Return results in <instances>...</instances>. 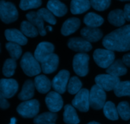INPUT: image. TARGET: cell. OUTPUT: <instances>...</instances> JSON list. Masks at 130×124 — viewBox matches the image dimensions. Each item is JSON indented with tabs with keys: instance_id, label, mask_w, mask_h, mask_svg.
I'll return each mask as SVG.
<instances>
[{
	"instance_id": "obj_1",
	"label": "cell",
	"mask_w": 130,
	"mask_h": 124,
	"mask_svg": "<svg viewBox=\"0 0 130 124\" xmlns=\"http://www.w3.org/2000/svg\"><path fill=\"white\" fill-rule=\"evenodd\" d=\"M102 44L106 49L117 52L130 50V25L121 27L104 37Z\"/></svg>"
},
{
	"instance_id": "obj_2",
	"label": "cell",
	"mask_w": 130,
	"mask_h": 124,
	"mask_svg": "<svg viewBox=\"0 0 130 124\" xmlns=\"http://www.w3.org/2000/svg\"><path fill=\"white\" fill-rule=\"evenodd\" d=\"M20 64L24 73L29 76L39 75L42 70L39 62L30 52L24 53Z\"/></svg>"
},
{
	"instance_id": "obj_3",
	"label": "cell",
	"mask_w": 130,
	"mask_h": 124,
	"mask_svg": "<svg viewBox=\"0 0 130 124\" xmlns=\"http://www.w3.org/2000/svg\"><path fill=\"white\" fill-rule=\"evenodd\" d=\"M106 103V94L105 90L95 85L91 87L90 92V104L94 109L99 110L104 108Z\"/></svg>"
},
{
	"instance_id": "obj_4",
	"label": "cell",
	"mask_w": 130,
	"mask_h": 124,
	"mask_svg": "<svg viewBox=\"0 0 130 124\" xmlns=\"http://www.w3.org/2000/svg\"><path fill=\"white\" fill-rule=\"evenodd\" d=\"M19 13L15 5L10 2L0 1V17L5 24H10L17 20Z\"/></svg>"
},
{
	"instance_id": "obj_5",
	"label": "cell",
	"mask_w": 130,
	"mask_h": 124,
	"mask_svg": "<svg viewBox=\"0 0 130 124\" xmlns=\"http://www.w3.org/2000/svg\"><path fill=\"white\" fill-rule=\"evenodd\" d=\"M93 59L99 67L107 69L115 61V54L113 51L99 48L93 52Z\"/></svg>"
},
{
	"instance_id": "obj_6",
	"label": "cell",
	"mask_w": 130,
	"mask_h": 124,
	"mask_svg": "<svg viewBox=\"0 0 130 124\" xmlns=\"http://www.w3.org/2000/svg\"><path fill=\"white\" fill-rule=\"evenodd\" d=\"M39 110V103L36 99L25 101L18 106V113L24 118H33L37 116Z\"/></svg>"
},
{
	"instance_id": "obj_7",
	"label": "cell",
	"mask_w": 130,
	"mask_h": 124,
	"mask_svg": "<svg viewBox=\"0 0 130 124\" xmlns=\"http://www.w3.org/2000/svg\"><path fill=\"white\" fill-rule=\"evenodd\" d=\"M90 57L86 53H79L74 57L73 69L76 75L79 76H85L89 71L88 62Z\"/></svg>"
},
{
	"instance_id": "obj_8",
	"label": "cell",
	"mask_w": 130,
	"mask_h": 124,
	"mask_svg": "<svg viewBox=\"0 0 130 124\" xmlns=\"http://www.w3.org/2000/svg\"><path fill=\"white\" fill-rule=\"evenodd\" d=\"M96 85L100 87L105 91H110L114 90L116 87L120 82L119 77L114 76L109 74L99 75L95 77Z\"/></svg>"
},
{
	"instance_id": "obj_9",
	"label": "cell",
	"mask_w": 130,
	"mask_h": 124,
	"mask_svg": "<svg viewBox=\"0 0 130 124\" xmlns=\"http://www.w3.org/2000/svg\"><path fill=\"white\" fill-rule=\"evenodd\" d=\"M72 106L82 112H87L90 108V92L83 89L76 94L72 101Z\"/></svg>"
},
{
	"instance_id": "obj_10",
	"label": "cell",
	"mask_w": 130,
	"mask_h": 124,
	"mask_svg": "<svg viewBox=\"0 0 130 124\" xmlns=\"http://www.w3.org/2000/svg\"><path fill=\"white\" fill-rule=\"evenodd\" d=\"M70 73L67 70H61L52 80V87L58 94H63L66 90L67 83L69 81Z\"/></svg>"
},
{
	"instance_id": "obj_11",
	"label": "cell",
	"mask_w": 130,
	"mask_h": 124,
	"mask_svg": "<svg viewBox=\"0 0 130 124\" xmlns=\"http://www.w3.org/2000/svg\"><path fill=\"white\" fill-rule=\"evenodd\" d=\"M19 89L17 81L14 79H1L0 81L1 95L5 98H11L16 94Z\"/></svg>"
},
{
	"instance_id": "obj_12",
	"label": "cell",
	"mask_w": 130,
	"mask_h": 124,
	"mask_svg": "<svg viewBox=\"0 0 130 124\" xmlns=\"http://www.w3.org/2000/svg\"><path fill=\"white\" fill-rule=\"evenodd\" d=\"M45 103L48 109L53 113L59 112L63 104V99L60 94L55 91H52L47 94Z\"/></svg>"
},
{
	"instance_id": "obj_13",
	"label": "cell",
	"mask_w": 130,
	"mask_h": 124,
	"mask_svg": "<svg viewBox=\"0 0 130 124\" xmlns=\"http://www.w3.org/2000/svg\"><path fill=\"white\" fill-rule=\"evenodd\" d=\"M54 48V45L52 43L45 42H41L37 46L34 52V57L38 62L41 63L47 57L53 54Z\"/></svg>"
},
{
	"instance_id": "obj_14",
	"label": "cell",
	"mask_w": 130,
	"mask_h": 124,
	"mask_svg": "<svg viewBox=\"0 0 130 124\" xmlns=\"http://www.w3.org/2000/svg\"><path fill=\"white\" fill-rule=\"evenodd\" d=\"M67 45L70 49L83 53H86L92 49L91 43L83 38H70Z\"/></svg>"
},
{
	"instance_id": "obj_15",
	"label": "cell",
	"mask_w": 130,
	"mask_h": 124,
	"mask_svg": "<svg viewBox=\"0 0 130 124\" xmlns=\"http://www.w3.org/2000/svg\"><path fill=\"white\" fill-rule=\"evenodd\" d=\"M5 35L8 41L19 45H25L27 43V39L25 36L18 29H6L5 32Z\"/></svg>"
},
{
	"instance_id": "obj_16",
	"label": "cell",
	"mask_w": 130,
	"mask_h": 124,
	"mask_svg": "<svg viewBox=\"0 0 130 124\" xmlns=\"http://www.w3.org/2000/svg\"><path fill=\"white\" fill-rule=\"evenodd\" d=\"M83 38L90 42H96L100 40L103 36L102 31L99 28H92L85 27L81 31Z\"/></svg>"
},
{
	"instance_id": "obj_17",
	"label": "cell",
	"mask_w": 130,
	"mask_h": 124,
	"mask_svg": "<svg viewBox=\"0 0 130 124\" xmlns=\"http://www.w3.org/2000/svg\"><path fill=\"white\" fill-rule=\"evenodd\" d=\"M59 62L58 56L53 53L41 62V70L45 74L52 73L57 69Z\"/></svg>"
},
{
	"instance_id": "obj_18",
	"label": "cell",
	"mask_w": 130,
	"mask_h": 124,
	"mask_svg": "<svg viewBox=\"0 0 130 124\" xmlns=\"http://www.w3.org/2000/svg\"><path fill=\"white\" fill-rule=\"evenodd\" d=\"M26 17L29 22L36 27L40 35L44 36L46 34V31L44 27V20L38 13L35 11H30L27 13Z\"/></svg>"
},
{
	"instance_id": "obj_19",
	"label": "cell",
	"mask_w": 130,
	"mask_h": 124,
	"mask_svg": "<svg viewBox=\"0 0 130 124\" xmlns=\"http://www.w3.org/2000/svg\"><path fill=\"white\" fill-rule=\"evenodd\" d=\"M80 23V20L77 18H69L66 20L62 25L61 33L66 36L75 33L79 27Z\"/></svg>"
},
{
	"instance_id": "obj_20",
	"label": "cell",
	"mask_w": 130,
	"mask_h": 124,
	"mask_svg": "<svg viewBox=\"0 0 130 124\" xmlns=\"http://www.w3.org/2000/svg\"><path fill=\"white\" fill-rule=\"evenodd\" d=\"M106 72L109 75L119 77L126 74L127 68L123 60L117 59L107 69Z\"/></svg>"
},
{
	"instance_id": "obj_21",
	"label": "cell",
	"mask_w": 130,
	"mask_h": 124,
	"mask_svg": "<svg viewBox=\"0 0 130 124\" xmlns=\"http://www.w3.org/2000/svg\"><path fill=\"white\" fill-rule=\"evenodd\" d=\"M34 85L39 93L46 94L50 90L52 84L46 76L41 75L36 76L34 79Z\"/></svg>"
},
{
	"instance_id": "obj_22",
	"label": "cell",
	"mask_w": 130,
	"mask_h": 124,
	"mask_svg": "<svg viewBox=\"0 0 130 124\" xmlns=\"http://www.w3.org/2000/svg\"><path fill=\"white\" fill-rule=\"evenodd\" d=\"M47 8L53 15L57 17L63 16L67 12V6L60 1H49L47 3Z\"/></svg>"
},
{
	"instance_id": "obj_23",
	"label": "cell",
	"mask_w": 130,
	"mask_h": 124,
	"mask_svg": "<svg viewBox=\"0 0 130 124\" xmlns=\"http://www.w3.org/2000/svg\"><path fill=\"white\" fill-rule=\"evenodd\" d=\"M91 2L88 0H73L71 3V11L74 15H78L88 11L91 6Z\"/></svg>"
},
{
	"instance_id": "obj_24",
	"label": "cell",
	"mask_w": 130,
	"mask_h": 124,
	"mask_svg": "<svg viewBox=\"0 0 130 124\" xmlns=\"http://www.w3.org/2000/svg\"><path fill=\"white\" fill-rule=\"evenodd\" d=\"M34 83L30 80H27L25 81L22 86L21 92L18 95L19 99L22 101H29L31 99L34 94Z\"/></svg>"
},
{
	"instance_id": "obj_25",
	"label": "cell",
	"mask_w": 130,
	"mask_h": 124,
	"mask_svg": "<svg viewBox=\"0 0 130 124\" xmlns=\"http://www.w3.org/2000/svg\"><path fill=\"white\" fill-rule=\"evenodd\" d=\"M108 20L114 26L121 27L126 22L123 10L116 9L111 11L108 15Z\"/></svg>"
},
{
	"instance_id": "obj_26",
	"label": "cell",
	"mask_w": 130,
	"mask_h": 124,
	"mask_svg": "<svg viewBox=\"0 0 130 124\" xmlns=\"http://www.w3.org/2000/svg\"><path fill=\"white\" fill-rule=\"evenodd\" d=\"M63 121L67 124H77L80 122L74 108L70 104H67L64 107Z\"/></svg>"
},
{
	"instance_id": "obj_27",
	"label": "cell",
	"mask_w": 130,
	"mask_h": 124,
	"mask_svg": "<svg viewBox=\"0 0 130 124\" xmlns=\"http://www.w3.org/2000/svg\"><path fill=\"white\" fill-rule=\"evenodd\" d=\"M84 23L87 27L92 28H97L102 25L104 20L100 15L93 12H90L86 14L84 18Z\"/></svg>"
},
{
	"instance_id": "obj_28",
	"label": "cell",
	"mask_w": 130,
	"mask_h": 124,
	"mask_svg": "<svg viewBox=\"0 0 130 124\" xmlns=\"http://www.w3.org/2000/svg\"><path fill=\"white\" fill-rule=\"evenodd\" d=\"M57 119V115L53 112H46L36 116L34 119L36 124H53Z\"/></svg>"
},
{
	"instance_id": "obj_29",
	"label": "cell",
	"mask_w": 130,
	"mask_h": 124,
	"mask_svg": "<svg viewBox=\"0 0 130 124\" xmlns=\"http://www.w3.org/2000/svg\"><path fill=\"white\" fill-rule=\"evenodd\" d=\"M20 31L25 36L35 38L39 34L38 29L29 21H23L20 25Z\"/></svg>"
},
{
	"instance_id": "obj_30",
	"label": "cell",
	"mask_w": 130,
	"mask_h": 124,
	"mask_svg": "<svg viewBox=\"0 0 130 124\" xmlns=\"http://www.w3.org/2000/svg\"><path fill=\"white\" fill-rule=\"evenodd\" d=\"M104 113L105 117L111 120H117L119 118L118 109L115 104L111 101H107L104 107Z\"/></svg>"
},
{
	"instance_id": "obj_31",
	"label": "cell",
	"mask_w": 130,
	"mask_h": 124,
	"mask_svg": "<svg viewBox=\"0 0 130 124\" xmlns=\"http://www.w3.org/2000/svg\"><path fill=\"white\" fill-rule=\"evenodd\" d=\"M114 92L118 97H130V81H120L114 89Z\"/></svg>"
},
{
	"instance_id": "obj_32",
	"label": "cell",
	"mask_w": 130,
	"mask_h": 124,
	"mask_svg": "<svg viewBox=\"0 0 130 124\" xmlns=\"http://www.w3.org/2000/svg\"><path fill=\"white\" fill-rule=\"evenodd\" d=\"M6 48L10 53V56L11 59L15 60V61L19 59L21 56L22 50L20 45H19L12 43V42H8L6 44Z\"/></svg>"
},
{
	"instance_id": "obj_33",
	"label": "cell",
	"mask_w": 130,
	"mask_h": 124,
	"mask_svg": "<svg viewBox=\"0 0 130 124\" xmlns=\"http://www.w3.org/2000/svg\"><path fill=\"white\" fill-rule=\"evenodd\" d=\"M17 63L15 60L13 59H8L5 61L3 67V73L6 77H10L15 73Z\"/></svg>"
},
{
	"instance_id": "obj_34",
	"label": "cell",
	"mask_w": 130,
	"mask_h": 124,
	"mask_svg": "<svg viewBox=\"0 0 130 124\" xmlns=\"http://www.w3.org/2000/svg\"><path fill=\"white\" fill-rule=\"evenodd\" d=\"M82 83L77 76L70 78L67 85V91L71 94H77L81 90Z\"/></svg>"
},
{
	"instance_id": "obj_35",
	"label": "cell",
	"mask_w": 130,
	"mask_h": 124,
	"mask_svg": "<svg viewBox=\"0 0 130 124\" xmlns=\"http://www.w3.org/2000/svg\"><path fill=\"white\" fill-rule=\"evenodd\" d=\"M118 112L121 118L124 120H128L130 118V106L128 102H121L118 106Z\"/></svg>"
},
{
	"instance_id": "obj_36",
	"label": "cell",
	"mask_w": 130,
	"mask_h": 124,
	"mask_svg": "<svg viewBox=\"0 0 130 124\" xmlns=\"http://www.w3.org/2000/svg\"><path fill=\"white\" fill-rule=\"evenodd\" d=\"M37 13L39 14V16L43 19L44 21L47 22L49 24L55 25L57 22V20H56L54 15L48 9L44 8H41L38 10Z\"/></svg>"
},
{
	"instance_id": "obj_37",
	"label": "cell",
	"mask_w": 130,
	"mask_h": 124,
	"mask_svg": "<svg viewBox=\"0 0 130 124\" xmlns=\"http://www.w3.org/2000/svg\"><path fill=\"white\" fill-rule=\"evenodd\" d=\"M41 1L40 0H22L20 1L19 7L22 10H27L29 9L37 8L41 5Z\"/></svg>"
},
{
	"instance_id": "obj_38",
	"label": "cell",
	"mask_w": 130,
	"mask_h": 124,
	"mask_svg": "<svg viewBox=\"0 0 130 124\" xmlns=\"http://www.w3.org/2000/svg\"><path fill=\"white\" fill-rule=\"evenodd\" d=\"M90 2L91 6L97 11L105 10L110 5V1L109 0H92Z\"/></svg>"
},
{
	"instance_id": "obj_39",
	"label": "cell",
	"mask_w": 130,
	"mask_h": 124,
	"mask_svg": "<svg viewBox=\"0 0 130 124\" xmlns=\"http://www.w3.org/2000/svg\"><path fill=\"white\" fill-rule=\"evenodd\" d=\"M9 106H10V104L6 99V98H4L2 95L0 94V107L2 109H5L8 108Z\"/></svg>"
},
{
	"instance_id": "obj_40",
	"label": "cell",
	"mask_w": 130,
	"mask_h": 124,
	"mask_svg": "<svg viewBox=\"0 0 130 124\" xmlns=\"http://www.w3.org/2000/svg\"><path fill=\"white\" fill-rule=\"evenodd\" d=\"M123 11H124V15L126 20L130 21V3L126 4L124 6Z\"/></svg>"
},
{
	"instance_id": "obj_41",
	"label": "cell",
	"mask_w": 130,
	"mask_h": 124,
	"mask_svg": "<svg viewBox=\"0 0 130 124\" xmlns=\"http://www.w3.org/2000/svg\"><path fill=\"white\" fill-rule=\"evenodd\" d=\"M123 61L126 66L130 67V53H126L123 56Z\"/></svg>"
},
{
	"instance_id": "obj_42",
	"label": "cell",
	"mask_w": 130,
	"mask_h": 124,
	"mask_svg": "<svg viewBox=\"0 0 130 124\" xmlns=\"http://www.w3.org/2000/svg\"><path fill=\"white\" fill-rule=\"evenodd\" d=\"M17 120L15 118H11L10 120V123L9 124H16Z\"/></svg>"
},
{
	"instance_id": "obj_43",
	"label": "cell",
	"mask_w": 130,
	"mask_h": 124,
	"mask_svg": "<svg viewBox=\"0 0 130 124\" xmlns=\"http://www.w3.org/2000/svg\"><path fill=\"white\" fill-rule=\"evenodd\" d=\"M87 124H100V123H98V122H90V123H88Z\"/></svg>"
},
{
	"instance_id": "obj_44",
	"label": "cell",
	"mask_w": 130,
	"mask_h": 124,
	"mask_svg": "<svg viewBox=\"0 0 130 124\" xmlns=\"http://www.w3.org/2000/svg\"><path fill=\"white\" fill-rule=\"evenodd\" d=\"M47 28H48V30H49L50 31H52V27H50V26H47Z\"/></svg>"
},
{
	"instance_id": "obj_45",
	"label": "cell",
	"mask_w": 130,
	"mask_h": 124,
	"mask_svg": "<svg viewBox=\"0 0 130 124\" xmlns=\"http://www.w3.org/2000/svg\"><path fill=\"white\" fill-rule=\"evenodd\" d=\"M53 124H55V123H53Z\"/></svg>"
},
{
	"instance_id": "obj_46",
	"label": "cell",
	"mask_w": 130,
	"mask_h": 124,
	"mask_svg": "<svg viewBox=\"0 0 130 124\" xmlns=\"http://www.w3.org/2000/svg\"><path fill=\"white\" fill-rule=\"evenodd\" d=\"M129 124H130V123H129Z\"/></svg>"
}]
</instances>
